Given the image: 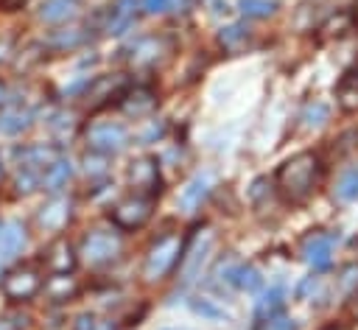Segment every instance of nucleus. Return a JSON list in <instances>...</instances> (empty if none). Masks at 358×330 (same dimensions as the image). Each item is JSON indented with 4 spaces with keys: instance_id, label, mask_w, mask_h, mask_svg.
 <instances>
[{
    "instance_id": "f257e3e1",
    "label": "nucleus",
    "mask_w": 358,
    "mask_h": 330,
    "mask_svg": "<svg viewBox=\"0 0 358 330\" xmlns=\"http://www.w3.org/2000/svg\"><path fill=\"white\" fill-rule=\"evenodd\" d=\"M322 157L316 151H299L288 157L274 173V190L288 204H305L322 182Z\"/></svg>"
},
{
    "instance_id": "f03ea898",
    "label": "nucleus",
    "mask_w": 358,
    "mask_h": 330,
    "mask_svg": "<svg viewBox=\"0 0 358 330\" xmlns=\"http://www.w3.org/2000/svg\"><path fill=\"white\" fill-rule=\"evenodd\" d=\"M182 254H185V238L179 232H162L159 238H154L143 257V268H140L143 282L157 285L168 280L173 268L182 263Z\"/></svg>"
},
{
    "instance_id": "7ed1b4c3",
    "label": "nucleus",
    "mask_w": 358,
    "mask_h": 330,
    "mask_svg": "<svg viewBox=\"0 0 358 330\" xmlns=\"http://www.w3.org/2000/svg\"><path fill=\"white\" fill-rule=\"evenodd\" d=\"M78 254L90 268H106L123 254V235L115 229L95 227L81 238Z\"/></svg>"
},
{
    "instance_id": "20e7f679",
    "label": "nucleus",
    "mask_w": 358,
    "mask_h": 330,
    "mask_svg": "<svg viewBox=\"0 0 358 330\" xmlns=\"http://www.w3.org/2000/svg\"><path fill=\"white\" fill-rule=\"evenodd\" d=\"M84 143L90 151L115 157L129 145V129L120 120H90L84 126Z\"/></svg>"
},
{
    "instance_id": "39448f33",
    "label": "nucleus",
    "mask_w": 358,
    "mask_h": 330,
    "mask_svg": "<svg viewBox=\"0 0 358 330\" xmlns=\"http://www.w3.org/2000/svg\"><path fill=\"white\" fill-rule=\"evenodd\" d=\"M173 50V42L171 36L165 34H148V36H137L123 53H126V62L129 67L134 70H151L157 64H162Z\"/></svg>"
},
{
    "instance_id": "423d86ee",
    "label": "nucleus",
    "mask_w": 358,
    "mask_h": 330,
    "mask_svg": "<svg viewBox=\"0 0 358 330\" xmlns=\"http://www.w3.org/2000/svg\"><path fill=\"white\" fill-rule=\"evenodd\" d=\"M154 215V199L148 196H140V193H131L120 201H115L109 207V221L117 227V229H143Z\"/></svg>"
},
{
    "instance_id": "0eeeda50",
    "label": "nucleus",
    "mask_w": 358,
    "mask_h": 330,
    "mask_svg": "<svg viewBox=\"0 0 358 330\" xmlns=\"http://www.w3.org/2000/svg\"><path fill=\"white\" fill-rule=\"evenodd\" d=\"M42 271L36 266H20L3 277V294L11 302H28L42 291Z\"/></svg>"
},
{
    "instance_id": "6e6552de",
    "label": "nucleus",
    "mask_w": 358,
    "mask_h": 330,
    "mask_svg": "<svg viewBox=\"0 0 358 330\" xmlns=\"http://www.w3.org/2000/svg\"><path fill=\"white\" fill-rule=\"evenodd\" d=\"M126 179H129V185H131L134 193L148 196V199H157L159 190H162L159 162L154 157H137V159H131V165L126 171Z\"/></svg>"
},
{
    "instance_id": "1a4fd4ad",
    "label": "nucleus",
    "mask_w": 358,
    "mask_h": 330,
    "mask_svg": "<svg viewBox=\"0 0 358 330\" xmlns=\"http://www.w3.org/2000/svg\"><path fill=\"white\" fill-rule=\"evenodd\" d=\"M336 243H338V232H322V229H319V232H310V235L302 238L299 254H302V260H305L313 271H322V268L330 266Z\"/></svg>"
},
{
    "instance_id": "9d476101",
    "label": "nucleus",
    "mask_w": 358,
    "mask_h": 330,
    "mask_svg": "<svg viewBox=\"0 0 358 330\" xmlns=\"http://www.w3.org/2000/svg\"><path fill=\"white\" fill-rule=\"evenodd\" d=\"M213 243H215V238H213L210 229H204V232L193 235L190 241H185V254H182V263H179L182 282H193L201 274V266L207 263V257L213 252Z\"/></svg>"
},
{
    "instance_id": "9b49d317",
    "label": "nucleus",
    "mask_w": 358,
    "mask_h": 330,
    "mask_svg": "<svg viewBox=\"0 0 358 330\" xmlns=\"http://www.w3.org/2000/svg\"><path fill=\"white\" fill-rule=\"evenodd\" d=\"M73 218V199L62 196V193H53L39 210H36V224L42 232H62Z\"/></svg>"
},
{
    "instance_id": "f8f14e48",
    "label": "nucleus",
    "mask_w": 358,
    "mask_h": 330,
    "mask_svg": "<svg viewBox=\"0 0 358 330\" xmlns=\"http://www.w3.org/2000/svg\"><path fill=\"white\" fill-rule=\"evenodd\" d=\"M157 106H159V98L151 87L126 89V92H120V101H117V109L129 117H148Z\"/></svg>"
},
{
    "instance_id": "ddd939ff",
    "label": "nucleus",
    "mask_w": 358,
    "mask_h": 330,
    "mask_svg": "<svg viewBox=\"0 0 358 330\" xmlns=\"http://www.w3.org/2000/svg\"><path fill=\"white\" fill-rule=\"evenodd\" d=\"M62 157L59 145H48V143H31V145H17L14 148V159L20 168H34V171H45L50 162H56Z\"/></svg>"
},
{
    "instance_id": "4468645a",
    "label": "nucleus",
    "mask_w": 358,
    "mask_h": 330,
    "mask_svg": "<svg viewBox=\"0 0 358 330\" xmlns=\"http://www.w3.org/2000/svg\"><path fill=\"white\" fill-rule=\"evenodd\" d=\"M78 263V252L73 249V243L67 238H56L50 241V246L42 252V266L50 271V274H59V271H73Z\"/></svg>"
},
{
    "instance_id": "2eb2a0df",
    "label": "nucleus",
    "mask_w": 358,
    "mask_h": 330,
    "mask_svg": "<svg viewBox=\"0 0 358 330\" xmlns=\"http://www.w3.org/2000/svg\"><path fill=\"white\" fill-rule=\"evenodd\" d=\"M137 6L140 3H134V0H117L115 6H109L103 14V34H109V36L126 34L137 20Z\"/></svg>"
},
{
    "instance_id": "dca6fc26",
    "label": "nucleus",
    "mask_w": 358,
    "mask_h": 330,
    "mask_svg": "<svg viewBox=\"0 0 358 330\" xmlns=\"http://www.w3.org/2000/svg\"><path fill=\"white\" fill-rule=\"evenodd\" d=\"M42 291H45V296L50 299V302H70V299H76L78 296V291H81V282H78V277L73 274V271H59V274H50L45 282H42Z\"/></svg>"
},
{
    "instance_id": "f3484780",
    "label": "nucleus",
    "mask_w": 358,
    "mask_h": 330,
    "mask_svg": "<svg viewBox=\"0 0 358 330\" xmlns=\"http://www.w3.org/2000/svg\"><path fill=\"white\" fill-rule=\"evenodd\" d=\"M81 8H84L81 0H42L36 14L48 25H64V22H73L81 14Z\"/></svg>"
},
{
    "instance_id": "a211bd4d",
    "label": "nucleus",
    "mask_w": 358,
    "mask_h": 330,
    "mask_svg": "<svg viewBox=\"0 0 358 330\" xmlns=\"http://www.w3.org/2000/svg\"><path fill=\"white\" fill-rule=\"evenodd\" d=\"M28 241V232L20 221H0V263L17 257Z\"/></svg>"
},
{
    "instance_id": "6ab92c4d",
    "label": "nucleus",
    "mask_w": 358,
    "mask_h": 330,
    "mask_svg": "<svg viewBox=\"0 0 358 330\" xmlns=\"http://www.w3.org/2000/svg\"><path fill=\"white\" fill-rule=\"evenodd\" d=\"M34 126V112L22 109V106H6L0 112V134L6 137H17L22 131H28Z\"/></svg>"
},
{
    "instance_id": "aec40b11",
    "label": "nucleus",
    "mask_w": 358,
    "mask_h": 330,
    "mask_svg": "<svg viewBox=\"0 0 358 330\" xmlns=\"http://www.w3.org/2000/svg\"><path fill=\"white\" fill-rule=\"evenodd\" d=\"M87 39H90V36H87L81 28H53V31L42 39V45L50 48V50L64 53V50H76V48L87 45Z\"/></svg>"
},
{
    "instance_id": "412c9836",
    "label": "nucleus",
    "mask_w": 358,
    "mask_h": 330,
    "mask_svg": "<svg viewBox=\"0 0 358 330\" xmlns=\"http://www.w3.org/2000/svg\"><path fill=\"white\" fill-rule=\"evenodd\" d=\"M215 39H218L221 50H227V53H241V50H246L249 39H252V28H249L246 22H229V25H224V28L218 31Z\"/></svg>"
},
{
    "instance_id": "4be33fe9",
    "label": "nucleus",
    "mask_w": 358,
    "mask_h": 330,
    "mask_svg": "<svg viewBox=\"0 0 358 330\" xmlns=\"http://www.w3.org/2000/svg\"><path fill=\"white\" fill-rule=\"evenodd\" d=\"M210 187H213V176H210V173H196V176L182 187V193H179V207H182V210H196V207L207 199Z\"/></svg>"
},
{
    "instance_id": "5701e85b",
    "label": "nucleus",
    "mask_w": 358,
    "mask_h": 330,
    "mask_svg": "<svg viewBox=\"0 0 358 330\" xmlns=\"http://www.w3.org/2000/svg\"><path fill=\"white\" fill-rule=\"evenodd\" d=\"M70 176H73V165H70L64 157H59L56 162H50V165L42 171V187H45L48 193H62V187H67Z\"/></svg>"
},
{
    "instance_id": "b1692460",
    "label": "nucleus",
    "mask_w": 358,
    "mask_h": 330,
    "mask_svg": "<svg viewBox=\"0 0 358 330\" xmlns=\"http://www.w3.org/2000/svg\"><path fill=\"white\" fill-rule=\"evenodd\" d=\"M336 103L341 112H358V76L355 73H344L336 84Z\"/></svg>"
},
{
    "instance_id": "393cba45",
    "label": "nucleus",
    "mask_w": 358,
    "mask_h": 330,
    "mask_svg": "<svg viewBox=\"0 0 358 330\" xmlns=\"http://www.w3.org/2000/svg\"><path fill=\"white\" fill-rule=\"evenodd\" d=\"M229 282L246 294H257L263 288V274L252 266V263H235L232 274H229Z\"/></svg>"
},
{
    "instance_id": "a878e982",
    "label": "nucleus",
    "mask_w": 358,
    "mask_h": 330,
    "mask_svg": "<svg viewBox=\"0 0 358 330\" xmlns=\"http://www.w3.org/2000/svg\"><path fill=\"white\" fill-rule=\"evenodd\" d=\"M333 196L336 201H344V204H352L358 201V162L344 168L336 179V187H333Z\"/></svg>"
},
{
    "instance_id": "bb28decb",
    "label": "nucleus",
    "mask_w": 358,
    "mask_h": 330,
    "mask_svg": "<svg viewBox=\"0 0 358 330\" xmlns=\"http://www.w3.org/2000/svg\"><path fill=\"white\" fill-rule=\"evenodd\" d=\"M333 291L341 299H355L358 296V263H344L338 268L336 282H333Z\"/></svg>"
},
{
    "instance_id": "cd10ccee",
    "label": "nucleus",
    "mask_w": 358,
    "mask_h": 330,
    "mask_svg": "<svg viewBox=\"0 0 358 330\" xmlns=\"http://www.w3.org/2000/svg\"><path fill=\"white\" fill-rule=\"evenodd\" d=\"M84 173L90 182H103L109 176V157L106 154H98V151H87L84 154Z\"/></svg>"
},
{
    "instance_id": "c85d7f7f",
    "label": "nucleus",
    "mask_w": 358,
    "mask_h": 330,
    "mask_svg": "<svg viewBox=\"0 0 358 330\" xmlns=\"http://www.w3.org/2000/svg\"><path fill=\"white\" fill-rule=\"evenodd\" d=\"M282 302H285V285L277 282L268 291H263V296L257 302V316H274V313H280Z\"/></svg>"
},
{
    "instance_id": "c756f323",
    "label": "nucleus",
    "mask_w": 358,
    "mask_h": 330,
    "mask_svg": "<svg viewBox=\"0 0 358 330\" xmlns=\"http://www.w3.org/2000/svg\"><path fill=\"white\" fill-rule=\"evenodd\" d=\"M299 120H302L305 129H319V126H324V123L330 120V106H327L324 101H313V103H308V106L302 109Z\"/></svg>"
},
{
    "instance_id": "7c9ffc66",
    "label": "nucleus",
    "mask_w": 358,
    "mask_h": 330,
    "mask_svg": "<svg viewBox=\"0 0 358 330\" xmlns=\"http://www.w3.org/2000/svg\"><path fill=\"white\" fill-rule=\"evenodd\" d=\"M238 8L252 17V20H266L271 14H277V0H238Z\"/></svg>"
},
{
    "instance_id": "2f4dec72",
    "label": "nucleus",
    "mask_w": 358,
    "mask_h": 330,
    "mask_svg": "<svg viewBox=\"0 0 358 330\" xmlns=\"http://www.w3.org/2000/svg\"><path fill=\"white\" fill-rule=\"evenodd\" d=\"M36 187H42V173L34 171V168H20L17 176H14V190H17L20 196H28V193H34Z\"/></svg>"
},
{
    "instance_id": "473e14b6",
    "label": "nucleus",
    "mask_w": 358,
    "mask_h": 330,
    "mask_svg": "<svg viewBox=\"0 0 358 330\" xmlns=\"http://www.w3.org/2000/svg\"><path fill=\"white\" fill-rule=\"evenodd\" d=\"M274 193H277V190H274V182H268L266 176H257V179L252 182V187H249V199H252V204H255V207L268 204Z\"/></svg>"
},
{
    "instance_id": "72a5a7b5",
    "label": "nucleus",
    "mask_w": 358,
    "mask_h": 330,
    "mask_svg": "<svg viewBox=\"0 0 358 330\" xmlns=\"http://www.w3.org/2000/svg\"><path fill=\"white\" fill-rule=\"evenodd\" d=\"M190 310L193 313H199V316H204V319H213V322H227V313L213 302V299H201V296H193L190 299Z\"/></svg>"
},
{
    "instance_id": "f704fd0d",
    "label": "nucleus",
    "mask_w": 358,
    "mask_h": 330,
    "mask_svg": "<svg viewBox=\"0 0 358 330\" xmlns=\"http://www.w3.org/2000/svg\"><path fill=\"white\" fill-rule=\"evenodd\" d=\"M347 28H352V17L350 14H338V17L324 20L319 31H324L327 36H341V34H347Z\"/></svg>"
},
{
    "instance_id": "c9c22d12",
    "label": "nucleus",
    "mask_w": 358,
    "mask_h": 330,
    "mask_svg": "<svg viewBox=\"0 0 358 330\" xmlns=\"http://www.w3.org/2000/svg\"><path fill=\"white\" fill-rule=\"evenodd\" d=\"M73 123H76V120H73L70 112H53V115H48V129L56 131V134H70Z\"/></svg>"
},
{
    "instance_id": "e433bc0d",
    "label": "nucleus",
    "mask_w": 358,
    "mask_h": 330,
    "mask_svg": "<svg viewBox=\"0 0 358 330\" xmlns=\"http://www.w3.org/2000/svg\"><path fill=\"white\" fill-rule=\"evenodd\" d=\"M179 0H140V11L143 14H165V11H173Z\"/></svg>"
},
{
    "instance_id": "4c0bfd02",
    "label": "nucleus",
    "mask_w": 358,
    "mask_h": 330,
    "mask_svg": "<svg viewBox=\"0 0 358 330\" xmlns=\"http://www.w3.org/2000/svg\"><path fill=\"white\" fill-rule=\"evenodd\" d=\"M73 330H115V327H106L101 319H95L92 313H78L76 322H73Z\"/></svg>"
},
{
    "instance_id": "58836bf2",
    "label": "nucleus",
    "mask_w": 358,
    "mask_h": 330,
    "mask_svg": "<svg viewBox=\"0 0 358 330\" xmlns=\"http://www.w3.org/2000/svg\"><path fill=\"white\" fill-rule=\"evenodd\" d=\"M268 330H296V324L285 313H274V316H268Z\"/></svg>"
},
{
    "instance_id": "ea45409f",
    "label": "nucleus",
    "mask_w": 358,
    "mask_h": 330,
    "mask_svg": "<svg viewBox=\"0 0 358 330\" xmlns=\"http://www.w3.org/2000/svg\"><path fill=\"white\" fill-rule=\"evenodd\" d=\"M162 134H165V123H157V120H154V123L140 134V140H143V143H154V140H159Z\"/></svg>"
},
{
    "instance_id": "a19ab883",
    "label": "nucleus",
    "mask_w": 358,
    "mask_h": 330,
    "mask_svg": "<svg viewBox=\"0 0 358 330\" xmlns=\"http://www.w3.org/2000/svg\"><path fill=\"white\" fill-rule=\"evenodd\" d=\"M207 3H210V11H213V14H218V17H224V14H229V11H232V8L227 6V0H207Z\"/></svg>"
},
{
    "instance_id": "79ce46f5",
    "label": "nucleus",
    "mask_w": 358,
    "mask_h": 330,
    "mask_svg": "<svg viewBox=\"0 0 358 330\" xmlns=\"http://www.w3.org/2000/svg\"><path fill=\"white\" fill-rule=\"evenodd\" d=\"M3 101H6V84L0 81V103H3Z\"/></svg>"
},
{
    "instance_id": "37998d69",
    "label": "nucleus",
    "mask_w": 358,
    "mask_h": 330,
    "mask_svg": "<svg viewBox=\"0 0 358 330\" xmlns=\"http://www.w3.org/2000/svg\"><path fill=\"white\" fill-rule=\"evenodd\" d=\"M0 182H3V157H0Z\"/></svg>"
},
{
    "instance_id": "c03bdc74",
    "label": "nucleus",
    "mask_w": 358,
    "mask_h": 330,
    "mask_svg": "<svg viewBox=\"0 0 358 330\" xmlns=\"http://www.w3.org/2000/svg\"><path fill=\"white\" fill-rule=\"evenodd\" d=\"M355 20H358V0H355Z\"/></svg>"
},
{
    "instance_id": "a18cd8bd",
    "label": "nucleus",
    "mask_w": 358,
    "mask_h": 330,
    "mask_svg": "<svg viewBox=\"0 0 358 330\" xmlns=\"http://www.w3.org/2000/svg\"><path fill=\"white\" fill-rule=\"evenodd\" d=\"M352 73H355V76H358V64H355V70H352Z\"/></svg>"
},
{
    "instance_id": "49530a36",
    "label": "nucleus",
    "mask_w": 358,
    "mask_h": 330,
    "mask_svg": "<svg viewBox=\"0 0 358 330\" xmlns=\"http://www.w3.org/2000/svg\"><path fill=\"white\" fill-rule=\"evenodd\" d=\"M11 3H22V0H11Z\"/></svg>"
}]
</instances>
